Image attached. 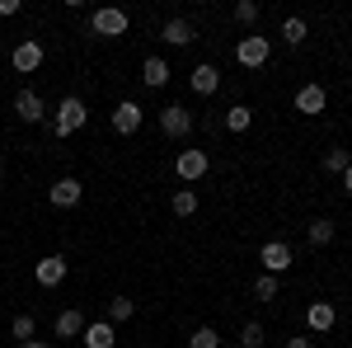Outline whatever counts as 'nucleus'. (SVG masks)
Masks as SVG:
<instances>
[{
	"mask_svg": "<svg viewBox=\"0 0 352 348\" xmlns=\"http://www.w3.org/2000/svg\"><path fill=\"white\" fill-rule=\"evenodd\" d=\"M240 348H263V325L258 320H249L240 329Z\"/></svg>",
	"mask_w": 352,
	"mask_h": 348,
	"instance_id": "nucleus-28",
	"label": "nucleus"
},
{
	"mask_svg": "<svg viewBox=\"0 0 352 348\" xmlns=\"http://www.w3.org/2000/svg\"><path fill=\"white\" fill-rule=\"evenodd\" d=\"M160 38L169 43V48H188V43H197V28H192V19H164V28H160Z\"/></svg>",
	"mask_w": 352,
	"mask_h": 348,
	"instance_id": "nucleus-10",
	"label": "nucleus"
},
{
	"mask_svg": "<svg viewBox=\"0 0 352 348\" xmlns=\"http://www.w3.org/2000/svg\"><path fill=\"white\" fill-rule=\"evenodd\" d=\"M85 311L80 306H66V311H56V320H52V329H56V339H76V334H85Z\"/></svg>",
	"mask_w": 352,
	"mask_h": 348,
	"instance_id": "nucleus-11",
	"label": "nucleus"
},
{
	"mask_svg": "<svg viewBox=\"0 0 352 348\" xmlns=\"http://www.w3.org/2000/svg\"><path fill=\"white\" fill-rule=\"evenodd\" d=\"M249 123H254V108H244V104L226 108V127L230 132H249Z\"/></svg>",
	"mask_w": 352,
	"mask_h": 348,
	"instance_id": "nucleus-19",
	"label": "nucleus"
},
{
	"mask_svg": "<svg viewBox=\"0 0 352 348\" xmlns=\"http://www.w3.org/2000/svg\"><path fill=\"white\" fill-rule=\"evenodd\" d=\"M19 14V0H0V19H14Z\"/></svg>",
	"mask_w": 352,
	"mask_h": 348,
	"instance_id": "nucleus-30",
	"label": "nucleus"
},
{
	"mask_svg": "<svg viewBox=\"0 0 352 348\" xmlns=\"http://www.w3.org/2000/svg\"><path fill=\"white\" fill-rule=\"evenodd\" d=\"M287 348H315V344H310V339H300V334H296V339H287Z\"/></svg>",
	"mask_w": 352,
	"mask_h": 348,
	"instance_id": "nucleus-31",
	"label": "nucleus"
},
{
	"mask_svg": "<svg viewBox=\"0 0 352 348\" xmlns=\"http://www.w3.org/2000/svg\"><path fill=\"white\" fill-rule=\"evenodd\" d=\"M324 104H329L324 85H300L296 90V113H324Z\"/></svg>",
	"mask_w": 352,
	"mask_h": 348,
	"instance_id": "nucleus-15",
	"label": "nucleus"
},
{
	"mask_svg": "<svg viewBox=\"0 0 352 348\" xmlns=\"http://www.w3.org/2000/svg\"><path fill=\"white\" fill-rule=\"evenodd\" d=\"M85 348H113L118 344V334H113V325L109 320H94V325H85Z\"/></svg>",
	"mask_w": 352,
	"mask_h": 348,
	"instance_id": "nucleus-17",
	"label": "nucleus"
},
{
	"mask_svg": "<svg viewBox=\"0 0 352 348\" xmlns=\"http://www.w3.org/2000/svg\"><path fill=\"white\" fill-rule=\"evenodd\" d=\"M127 24H132V19H127V10H118V5H104V10L89 14V28H94L99 38H122Z\"/></svg>",
	"mask_w": 352,
	"mask_h": 348,
	"instance_id": "nucleus-2",
	"label": "nucleus"
},
{
	"mask_svg": "<svg viewBox=\"0 0 352 348\" xmlns=\"http://www.w3.org/2000/svg\"><path fill=\"white\" fill-rule=\"evenodd\" d=\"M333 320H338V311H333V301H315V306L305 311V325H310L315 334H324V329H333Z\"/></svg>",
	"mask_w": 352,
	"mask_h": 348,
	"instance_id": "nucleus-16",
	"label": "nucleus"
},
{
	"mask_svg": "<svg viewBox=\"0 0 352 348\" xmlns=\"http://www.w3.org/2000/svg\"><path fill=\"white\" fill-rule=\"evenodd\" d=\"M221 348H230V344H221Z\"/></svg>",
	"mask_w": 352,
	"mask_h": 348,
	"instance_id": "nucleus-35",
	"label": "nucleus"
},
{
	"mask_svg": "<svg viewBox=\"0 0 352 348\" xmlns=\"http://www.w3.org/2000/svg\"><path fill=\"white\" fill-rule=\"evenodd\" d=\"M197 212V193H192V188H179V193H174V216H192Z\"/></svg>",
	"mask_w": 352,
	"mask_h": 348,
	"instance_id": "nucleus-23",
	"label": "nucleus"
},
{
	"mask_svg": "<svg viewBox=\"0 0 352 348\" xmlns=\"http://www.w3.org/2000/svg\"><path fill=\"white\" fill-rule=\"evenodd\" d=\"M85 118H89V108H85V99H76V94H66L61 104L52 108V136H76L85 127Z\"/></svg>",
	"mask_w": 352,
	"mask_h": 348,
	"instance_id": "nucleus-1",
	"label": "nucleus"
},
{
	"mask_svg": "<svg viewBox=\"0 0 352 348\" xmlns=\"http://www.w3.org/2000/svg\"><path fill=\"white\" fill-rule=\"evenodd\" d=\"M282 38H287V43H292V48H300V43H305V38H310V28H305V19H296V14H292V19H287V24H282Z\"/></svg>",
	"mask_w": 352,
	"mask_h": 348,
	"instance_id": "nucleus-20",
	"label": "nucleus"
},
{
	"mask_svg": "<svg viewBox=\"0 0 352 348\" xmlns=\"http://www.w3.org/2000/svg\"><path fill=\"white\" fill-rule=\"evenodd\" d=\"M352 165V151H343V146H333V151H324V170L329 174H343Z\"/></svg>",
	"mask_w": 352,
	"mask_h": 348,
	"instance_id": "nucleus-21",
	"label": "nucleus"
},
{
	"mask_svg": "<svg viewBox=\"0 0 352 348\" xmlns=\"http://www.w3.org/2000/svg\"><path fill=\"white\" fill-rule=\"evenodd\" d=\"M160 132H164V136H174V141H179V136H188V132H192V113H188L184 104L160 108Z\"/></svg>",
	"mask_w": 352,
	"mask_h": 348,
	"instance_id": "nucleus-7",
	"label": "nucleus"
},
{
	"mask_svg": "<svg viewBox=\"0 0 352 348\" xmlns=\"http://www.w3.org/2000/svg\"><path fill=\"white\" fill-rule=\"evenodd\" d=\"M14 118H19V123H43V118H47L43 94H38V90H19V94H14Z\"/></svg>",
	"mask_w": 352,
	"mask_h": 348,
	"instance_id": "nucleus-8",
	"label": "nucleus"
},
{
	"mask_svg": "<svg viewBox=\"0 0 352 348\" xmlns=\"http://www.w3.org/2000/svg\"><path fill=\"white\" fill-rule=\"evenodd\" d=\"M235 19H240V24H254V19H258V0H240V5H235Z\"/></svg>",
	"mask_w": 352,
	"mask_h": 348,
	"instance_id": "nucleus-29",
	"label": "nucleus"
},
{
	"mask_svg": "<svg viewBox=\"0 0 352 348\" xmlns=\"http://www.w3.org/2000/svg\"><path fill=\"white\" fill-rule=\"evenodd\" d=\"M188 348H221V334L212 329V325H202V329H192Z\"/></svg>",
	"mask_w": 352,
	"mask_h": 348,
	"instance_id": "nucleus-26",
	"label": "nucleus"
},
{
	"mask_svg": "<svg viewBox=\"0 0 352 348\" xmlns=\"http://www.w3.org/2000/svg\"><path fill=\"white\" fill-rule=\"evenodd\" d=\"M258 264H263V273H272V278L287 273V268H292V245L287 240H268L263 249H258Z\"/></svg>",
	"mask_w": 352,
	"mask_h": 348,
	"instance_id": "nucleus-6",
	"label": "nucleus"
},
{
	"mask_svg": "<svg viewBox=\"0 0 352 348\" xmlns=\"http://www.w3.org/2000/svg\"><path fill=\"white\" fill-rule=\"evenodd\" d=\"M19 348H52V344H43V339H28V344H19Z\"/></svg>",
	"mask_w": 352,
	"mask_h": 348,
	"instance_id": "nucleus-33",
	"label": "nucleus"
},
{
	"mask_svg": "<svg viewBox=\"0 0 352 348\" xmlns=\"http://www.w3.org/2000/svg\"><path fill=\"white\" fill-rule=\"evenodd\" d=\"M10 334H14L19 344H28V339L38 334V320H33V316H14V325H10Z\"/></svg>",
	"mask_w": 352,
	"mask_h": 348,
	"instance_id": "nucleus-25",
	"label": "nucleus"
},
{
	"mask_svg": "<svg viewBox=\"0 0 352 348\" xmlns=\"http://www.w3.org/2000/svg\"><path fill=\"white\" fill-rule=\"evenodd\" d=\"M47 198H52V207H76L85 198V184L80 179H56V184L47 188Z\"/></svg>",
	"mask_w": 352,
	"mask_h": 348,
	"instance_id": "nucleus-13",
	"label": "nucleus"
},
{
	"mask_svg": "<svg viewBox=\"0 0 352 348\" xmlns=\"http://www.w3.org/2000/svg\"><path fill=\"white\" fill-rule=\"evenodd\" d=\"M141 81L151 85V90L169 85V61H164V57H146V66H141Z\"/></svg>",
	"mask_w": 352,
	"mask_h": 348,
	"instance_id": "nucleus-18",
	"label": "nucleus"
},
{
	"mask_svg": "<svg viewBox=\"0 0 352 348\" xmlns=\"http://www.w3.org/2000/svg\"><path fill=\"white\" fill-rule=\"evenodd\" d=\"M141 123H146V113H141L136 99H122V104L113 108V132H118V136H132Z\"/></svg>",
	"mask_w": 352,
	"mask_h": 348,
	"instance_id": "nucleus-9",
	"label": "nucleus"
},
{
	"mask_svg": "<svg viewBox=\"0 0 352 348\" xmlns=\"http://www.w3.org/2000/svg\"><path fill=\"white\" fill-rule=\"evenodd\" d=\"M333 240V221H329V216H315V221H310V245H329Z\"/></svg>",
	"mask_w": 352,
	"mask_h": 348,
	"instance_id": "nucleus-24",
	"label": "nucleus"
},
{
	"mask_svg": "<svg viewBox=\"0 0 352 348\" xmlns=\"http://www.w3.org/2000/svg\"><path fill=\"white\" fill-rule=\"evenodd\" d=\"M188 85L197 90V94H217V90H221V71L212 66V61H202V66H192Z\"/></svg>",
	"mask_w": 352,
	"mask_h": 348,
	"instance_id": "nucleus-14",
	"label": "nucleus"
},
{
	"mask_svg": "<svg viewBox=\"0 0 352 348\" xmlns=\"http://www.w3.org/2000/svg\"><path fill=\"white\" fill-rule=\"evenodd\" d=\"M10 61H14V71H19V76H33V71L43 66V43H38V38H24V43H14Z\"/></svg>",
	"mask_w": 352,
	"mask_h": 348,
	"instance_id": "nucleus-4",
	"label": "nucleus"
},
{
	"mask_svg": "<svg viewBox=\"0 0 352 348\" xmlns=\"http://www.w3.org/2000/svg\"><path fill=\"white\" fill-rule=\"evenodd\" d=\"M132 301H127V296H113L109 301V325H122V320H132Z\"/></svg>",
	"mask_w": 352,
	"mask_h": 348,
	"instance_id": "nucleus-22",
	"label": "nucleus"
},
{
	"mask_svg": "<svg viewBox=\"0 0 352 348\" xmlns=\"http://www.w3.org/2000/svg\"><path fill=\"white\" fill-rule=\"evenodd\" d=\"M174 170H179L184 184H197V179L212 170V161H207V151H179V156H174Z\"/></svg>",
	"mask_w": 352,
	"mask_h": 348,
	"instance_id": "nucleus-5",
	"label": "nucleus"
},
{
	"mask_svg": "<svg viewBox=\"0 0 352 348\" xmlns=\"http://www.w3.org/2000/svg\"><path fill=\"white\" fill-rule=\"evenodd\" d=\"M343 193H348V198H352V165H348V170H343Z\"/></svg>",
	"mask_w": 352,
	"mask_h": 348,
	"instance_id": "nucleus-32",
	"label": "nucleus"
},
{
	"mask_svg": "<svg viewBox=\"0 0 352 348\" xmlns=\"http://www.w3.org/2000/svg\"><path fill=\"white\" fill-rule=\"evenodd\" d=\"M277 287H282V283H277L272 273H258V283H254V296H258V301H272V296H277Z\"/></svg>",
	"mask_w": 352,
	"mask_h": 348,
	"instance_id": "nucleus-27",
	"label": "nucleus"
},
{
	"mask_svg": "<svg viewBox=\"0 0 352 348\" xmlns=\"http://www.w3.org/2000/svg\"><path fill=\"white\" fill-rule=\"evenodd\" d=\"M0 174H5V156H0Z\"/></svg>",
	"mask_w": 352,
	"mask_h": 348,
	"instance_id": "nucleus-34",
	"label": "nucleus"
},
{
	"mask_svg": "<svg viewBox=\"0 0 352 348\" xmlns=\"http://www.w3.org/2000/svg\"><path fill=\"white\" fill-rule=\"evenodd\" d=\"M268 57H272V43L263 38V33H254V38H240V48H235V61H240V66H249V71L268 66Z\"/></svg>",
	"mask_w": 352,
	"mask_h": 348,
	"instance_id": "nucleus-3",
	"label": "nucleus"
},
{
	"mask_svg": "<svg viewBox=\"0 0 352 348\" xmlns=\"http://www.w3.org/2000/svg\"><path fill=\"white\" fill-rule=\"evenodd\" d=\"M38 287H61L66 283V259L61 254H47V259H38Z\"/></svg>",
	"mask_w": 352,
	"mask_h": 348,
	"instance_id": "nucleus-12",
	"label": "nucleus"
}]
</instances>
